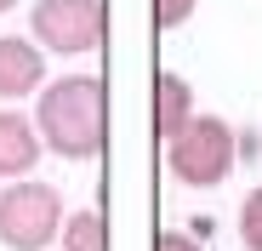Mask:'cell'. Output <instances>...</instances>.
<instances>
[{"mask_svg": "<svg viewBox=\"0 0 262 251\" xmlns=\"http://www.w3.org/2000/svg\"><path fill=\"white\" fill-rule=\"evenodd\" d=\"M194 120V86L183 74H160L154 80V132H160V143L171 137V132H183V126Z\"/></svg>", "mask_w": 262, "mask_h": 251, "instance_id": "52a82bcc", "label": "cell"}, {"mask_svg": "<svg viewBox=\"0 0 262 251\" xmlns=\"http://www.w3.org/2000/svg\"><path fill=\"white\" fill-rule=\"evenodd\" d=\"M194 6H200V0H154V23L160 29H183L194 17Z\"/></svg>", "mask_w": 262, "mask_h": 251, "instance_id": "30bf717a", "label": "cell"}, {"mask_svg": "<svg viewBox=\"0 0 262 251\" xmlns=\"http://www.w3.org/2000/svg\"><path fill=\"white\" fill-rule=\"evenodd\" d=\"M103 0H34L29 34L40 40V52L57 57H85L103 46Z\"/></svg>", "mask_w": 262, "mask_h": 251, "instance_id": "277c9868", "label": "cell"}, {"mask_svg": "<svg viewBox=\"0 0 262 251\" xmlns=\"http://www.w3.org/2000/svg\"><path fill=\"white\" fill-rule=\"evenodd\" d=\"M239 245L245 251H262V183L239 200Z\"/></svg>", "mask_w": 262, "mask_h": 251, "instance_id": "9c48e42d", "label": "cell"}, {"mask_svg": "<svg viewBox=\"0 0 262 251\" xmlns=\"http://www.w3.org/2000/svg\"><path fill=\"white\" fill-rule=\"evenodd\" d=\"M63 194L40 177H12L0 189V245L6 251H46L63 234Z\"/></svg>", "mask_w": 262, "mask_h": 251, "instance_id": "3957f363", "label": "cell"}, {"mask_svg": "<svg viewBox=\"0 0 262 251\" xmlns=\"http://www.w3.org/2000/svg\"><path fill=\"white\" fill-rule=\"evenodd\" d=\"M46 86V52L34 34H0V103H23Z\"/></svg>", "mask_w": 262, "mask_h": 251, "instance_id": "5b68a950", "label": "cell"}, {"mask_svg": "<svg viewBox=\"0 0 262 251\" xmlns=\"http://www.w3.org/2000/svg\"><path fill=\"white\" fill-rule=\"evenodd\" d=\"M12 6H17V0H0V17H6V12H12Z\"/></svg>", "mask_w": 262, "mask_h": 251, "instance_id": "7c38bea8", "label": "cell"}, {"mask_svg": "<svg viewBox=\"0 0 262 251\" xmlns=\"http://www.w3.org/2000/svg\"><path fill=\"white\" fill-rule=\"evenodd\" d=\"M57 245H63V251H108V217L97 212V205H80V212H69Z\"/></svg>", "mask_w": 262, "mask_h": 251, "instance_id": "ba28073f", "label": "cell"}, {"mask_svg": "<svg viewBox=\"0 0 262 251\" xmlns=\"http://www.w3.org/2000/svg\"><path fill=\"white\" fill-rule=\"evenodd\" d=\"M34 126H40V143L57 160H74V165L97 160L103 143H108V86H103V74L46 80V86H40Z\"/></svg>", "mask_w": 262, "mask_h": 251, "instance_id": "6da1fadb", "label": "cell"}, {"mask_svg": "<svg viewBox=\"0 0 262 251\" xmlns=\"http://www.w3.org/2000/svg\"><path fill=\"white\" fill-rule=\"evenodd\" d=\"M165 165L183 189H216L239 165V137L223 114H194L183 132L165 137Z\"/></svg>", "mask_w": 262, "mask_h": 251, "instance_id": "7a4b0ae2", "label": "cell"}, {"mask_svg": "<svg viewBox=\"0 0 262 251\" xmlns=\"http://www.w3.org/2000/svg\"><path fill=\"white\" fill-rule=\"evenodd\" d=\"M40 126H34V114H23V109H0V177H29L34 165H40Z\"/></svg>", "mask_w": 262, "mask_h": 251, "instance_id": "8992f818", "label": "cell"}, {"mask_svg": "<svg viewBox=\"0 0 262 251\" xmlns=\"http://www.w3.org/2000/svg\"><path fill=\"white\" fill-rule=\"evenodd\" d=\"M154 251H205L200 240H188V234H160V245Z\"/></svg>", "mask_w": 262, "mask_h": 251, "instance_id": "8fae6325", "label": "cell"}]
</instances>
